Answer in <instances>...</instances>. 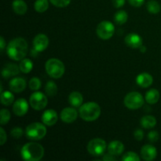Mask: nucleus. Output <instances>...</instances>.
<instances>
[{"mask_svg":"<svg viewBox=\"0 0 161 161\" xmlns=\"http://www.w3.org/2000/svg\"><path fill=\"white\" fill-rule=\"evenodd\" d=\"M19 67H20V71H21L23 73H29L33 69V63L28 58H24L20 61V64H19Z\"/></svg>","mask_w":161,"mask_h":161,"instance_id":"obj_24","label":"nucleus"},{"mask_svg":"<svg viewBox=\"0 0 161 161\" xmlns=\"http://www.w3.org/2000/svg\"><path fill=\"white\" fill-rule=\"evenodd\" d=\"M129 3L135 7H140L144 4L145 0H128Z\"/></svg>","mask_w":161,"mask_h":161,"instance_id":"obj_38","label":"nucleus"},{"mask_svg":"<svg viewBox=\"0 0 161 161\" xmlns=\"http://www.w3.org/2000/svg\"><path fill=\"white\" fill-rule=\"evenodd\" d=\"M153 78L150 74L147 72H142L139 74L136 78V83L138 86L142 88H147L153 84Z\"/></svg>","mask_w":161,"mask_h":161,"instance_id":"obj_18","label":"nucleus"},{"mask_svg":"<svg viewBox=\"0 0 161 161\" xmlns=\"http://www.w3.org/2000/svg\"><path fill=\"white\" fill-rule=\"evenodd\" d=\"M21 157L27 161H39L43 157L44 148L37 142H28L21 149Z\"/></svg>","mask_w":161,"mask_h":161,"instance_id":"obj_2","label":"nucleus"},{"mask_svg":"<svg viewBox=\"0 0 161 161\" xmlns=\"http://www.w3.org/2000/svg\"><path fill=\"white\" fill-rule=\"evenodd\" d=\"M12 8L18 15H24L28 10V6L24 0H14L12 3Z\"/></svg>","mask_w":161,"mask_h":161,"instance_id":"obj_21","label":"nucleus"},{"mask_svg":"<svg viewBox=\"0 0 161 161\" xmlns=\"http://www.w3.org/2000/svg\"><path fill=\"white\" fill-rule=\"evenodd\" d=\"M69 102L74 108H78L83 105V95L78 91H73L69 96Z\"/></svg>","mask_w":161,"mask_h":161,"instance_id":"obj_20","label":"nucleus"},{"mask_svg":"<svg viewBox=\"0 0 161 161\" xmlns=\"http://www.w3.org/2000/svg\"><path fill=\"white\" fill-rule=\"evenodd\" d=\"M25 134L28 138L34 141L41 140L47 135V128L45 124L41 123H32L30 124L25 130Z\"/></svg>","mask_w":161,"mask_h":161,"instance_id":"obj_5","label":"nucleus"},{"mask_svg":"<svg viewBox=\"0 0 161 161\" xmlns=\"http://www.w3.org/2000/svg\"><path fill=\"white\" fill-rule=\"evenodd\" d=\"M24 135V130L21 127H16L12 129L11 130V135H12L13 138H20L23 136Z\"/></svg>","mask_w":161,"mask_h":161,"instance_id":"obj_34","label":"nucleus"},{"mask_svg":"<svg viewBox=\"0 0 161 161\" xmlns=\"http://www.w3.org/2000/svg\"><path fill=\"white\" fill-rule=\"evenodd\" d=\"M60 117L63 122L66 123V124H72L74 121L76 120L77 117H78V113L75 108L68 107L61 111Z\"/></svg>","mask_w":161,"mask_h":161,"instance_id":"obj_11","label":"nucleus"},{"mask_svg":"<svg viewBox=\"0 0 161 161\" xmlns=\"http://www.w3.org/2000/svg\"><path fill=\"white\" fill-rule=\"evenodd\" d=\"M20 71V69L19 66H17L15 64H13V63H9V64H6L4 66V68L3 69L2 75L5 79L9 78L11 76H15V75H17Z\"/></svg>","mask_w":161,"mask_h":161,"instance_id":"obj_17","label":"nucleus"},{"mask_svg":"<svg viewBox=\"0 0 161 161\" xmlns=\"http://www.w3.org/2000/svg\"><path fill=\"white\" fill-rule=\"evenodd\" d=\"M124 41L125 43L130 48H140L142 46V38L136 33H130L126 36Z\"/></svg>","mask_w":161,"mask_h":161,"instance_id":"obj_14","label":"nucleus"},{"mask_svg":"<svg viewBox=\"0 0 161 161\" xmlns=\"http://www.w3.org/2000/svg\"><path fill=\"white\" fill-rule=\"evenodd\" d=\"M139 49L140 50H141V52H142V53H144V52L146 51V47H144V46H142Z\"/></svg>","mask_w":161,"mask_h":161,"instance_id":"obj_42","label":"nucleus"},{"mask_svg":"<svg viewBox=\"0 0 161 161\" xmlns=\"http://www.w3.org/2000/svg\"><path fill=\"white\" fill-rule=\"evenodd\" d=\"M49 39L45 34H39L33 40V47L36 52H42L48 47Z\"/></svg>","mask_w":161,"mask_h":161,"instance_id":"obj_10","label":"nucleus"},{"mask_svg":"<svg viewBox=\"0 0 161 161\" xmlns=\"http://www.w3.org/2000/svg\"><path fill=\"white\" fill-rule=\"evenodd\" d=\"M9 89L14 93H21L26 88V81L22 77H15L9 81Z\"/></svg>","mask_w":161,"mask_h":161,"instance_id":"obj_15","label":"nucleus"},{"mask_svg":"<svg viewBox=\"0 0 161 161\" xmlns=\"http://www.w3.org/2000/svg\"><path fill=\"white\" fill-rule=\"evenodd\" d=\"M115 32V26L111 21L104 20L97 27V35L100 39L107 40L113 37Z\"/></svg>","mask_w":161,"mask_h":161,"instance_id":"obj_8","label":"nucleus"},{"mask_svg":"<svg viewBox=\"0 0 161 161\" xmlns=\"http://www.w3.org/2000/svg\"><path fill=\"white\" fill-rule=\"evenodd\" d=\"M134 136H135V139L138 141H142L144 138V132L141 129H137L134 133Z\"/></svg>","mask_w":161,"mask_h":161,"instance_id":"obj_37","label":"nucleus"},{"mask_svg":"<svg viewBox=\"0 0 161 161\" xmlns=\"http://www.w3.org/2000/svg\"><path fill=\"white\" fill-rule=\"evenodd\" d=\"M45 92L48 96L53 97L58 93V86L53 81H48L45 86Z\"/></svg>","mask_w":161,"mask_h":161,"instance_id":"obj_29","label":"nucleus"},{"mask_svg":"<svg viewBox=\"0 0 161 161\" xmlns=\"http://www.w3.org/2000/svg\"><path fill=\"white\" fill-rule=\"evenodd\" d=\"M28 45L23 38H16L9 42L6 48L8 56L14 61H21L28 53Z\"/></svg>","mask_w":161,"mask_h":161,"instance_id":"obj_1","label":"nucleus"},{"mask_svg":"<svg viewBox=\"0 0 161 161\" xmlns=\"http://www.w3.org/2000/svg\"><path fill=\"white\" fill-rule=\"evenodd\" d=\"M124 151V146L121 142L119 141H113L108 144V153L113 156L121 155Z\"/></svg>","mask_w":161,"mask_h":161,"instance_id":"obj_19","label":"nucleus"},{"mask_svg":"<svg viewBox=\"0 0 161 161\" xmlns=\"http://www.w3.org/2000/svg\"><path fill=\"white\" fill-rule=\"evenodd\" d=\"M46 71L53 79H59L63 76L65 71L64 64L58 58H50L46 62Z\"/></svg>","mask_w":161,"mask_h":161,"instance_id":"obj_4","label":"nucleus"},{"mask_svg":"<svg viewBox=\"0 0 161 161\" xmlns=\"http://www.w3.org/2000/svg\"><path fill=\"white\" fill-rule=\"evenodd\" d=\"M53 6L57 7H65L68 6L71 3V0H49Z\"/></svg>","mask_w":161,"mask_h":161,"instance_id":"obj_33","label":"nucleus"},{"mask_svg":"<svg viewBox=\"0 0 161 161\" xmlns=\"http://www.w3.org/2000/svg\"><path fill=\"white\" fill-rule=\"evenodd\" d=\"M0 44H1V51H3L5 48V46H6V42H5L3 36H1V38H0Z\"/></svg>","mask_w":161,"mask_h":161,"instance_id":"obj_41","label":"nucleus"},{"mask_svg":"<svg viewBox=\"0 0 161 161\" xmlns=\"http://www.w3.org/2000/svg\"><path fill=\"white\" fill-rule=\"evenodd\" d=\"M122 160L124 161H139L140 157L136 153L127 152L123 156Z\"/></svg>","mask_w":161,"mask_h":161,"instance_id":"obj_30","label":"nucleus"},{"mask_svg":"<svg viewBox=\"0 0 161 161\" xmlns=\"http://www.w3.org/2000/svg\"><path fill=\"white\" fill-rule=\"evenodd\" d=\"M86 149L91 155L99 157L103 155L104 153L105 152L107 149V144L105 140L102 138H94L89 142Z\"/></svg>","mask_w":161,"mask_h":161,"instance_id":"obj_7","label":"nucleus"},{"mask_svg":"<svg viewBox=\"0 0 161 161\" xmlns=\"http://www.w3.org/2000/svg\"><path fill=\"white\" fill-rule=\"evenodd\" d=\"M13 111L17 116H25L28 111V102L24 98L17 99L13 105Z\"/></svg>","mask_w":161,"mask_h":161,"instance_id":"obj_12","label":"nucleus"},{"mask_svg":"<svg viewBox=\"0 0 161 161\" xmlns=\"http://www.w3.org/2000/svg\"><path fill=\"white\" fill-rule=\"evenodd\" d=\"M10 119V113L9 110L3 108L1 110V125H6Z\"/></svg>","mask_w":161,"mask_h":161,"instance_id":"obj_32","label":"nucleus"},{"mask_svg":"<svg viewBox=\"0 0 161 161\" xmlns=\"http://www.w3.org/2000/svg\"><path fill=\"white\" fill-rule=\"evenodd\" d=\"M34 7L36 12H46L49 8V0H36L35 2Z\"/></svg>","mask_w":161,"mask_h":161,"instance_id":"obj_26","label":"nucleus"},{"mask_svg":"<svg viewBox=\"0 0 161 161\" xmlns=\"http://www.w3.org/2000/svg\"><path fill=\"white\" fill-rule=\"evenodd\" d=\"M160 97V92L157 89H151L146 92L145 98H146L147 103L150 104V105H154L159 102Z\"/></svg>","mask_w":161,"mask_h":161,"instance_id":"obj_22","label":"nucleus"},{"mask_svg":"<svg viewBox=\"0 0 161 161\" xmlns=\"http://www.w3.org/2000/svg\"><path fill=\"white\" fill-rule=\"evenodd\" d=\"M157 156V150L152 145H145L141 149V157L144 160L152 161L155 160Z\"/></svg>","mask_w":161,"mask_h":161,"instance_id":"obj_13","label":"nucleus"},{"mask_svg":"<svg viewBox=\"0 0 161 161\" xmlns=\"http://www.w3.org/2000/svg\"><path fill=\"white\" fill-rule=\"evenodd\" d=\"M29 103L31 108L35 110H42L46 108L48 103L47 97L42 92H34L29 98Z\"/></svg>","mask_w":161,"mask_h":161,"instance_id":"obj_9","label":"nucleus"},{"mask_svg":"<svg viewBox=\"0 0 161 161\" xmlns=\"http://www.w3.org/2000/svg\"><path fill=\"white\" fill-rule=\"evenodd\" d=\"M14 101V95L10 91H3L1 93V103L3 105H10Z\"/></svg>","mask_w":161,"mask_h":161,"instance_id":"obj_25","label":"nucleus"},{"mask_svg":"<svg viewBox=\"0 0 161 161\" xmlns=\"http://www.w3.org/2000/svg\"><path fill=\"white\" fill-rule=\"evenodd\" d=\"M79 114L83 120L88 122L94 121L100 116L101 107L96 102H86L80 107Z\"/></svg>","mask_w":161,"mask_h":161,"instance_id":"obj_3","label":"nucleus"},{"mask_svg":"<svg viewBox=\"0 0 161 161\" xmlns=\"http://www.w3.org/2000/svg\"><path fill=\"white\" fill-rule=\"evenodd\" d=\"M127 19H128V14L124 10H119L115 14L114 20L118 25H124L127 22Z\"/></svg>","mask_w":161,"mask_h":161,"instance_id":"obj_27","label":"nucleus"},{"mask_svg":"<svg viewBox=\"0 0 161 161\" xmlns=\"http://www.w3.org/2000/svg\"><path fill=\"white\" fill-rule=\"evenodd\" d=\"M0 145L1 146H3V145L6 143V140H7V136H6V133L4 130V129L3 127L0 128Z\"/></svg>","mask_w":161,"mask_h":161,"instance_id":"obj_36","label":"nucleus"},{"mask_svg":"<svg viewBox=\"0 0 161 161\" xmlns=\"http://www.w3.org/2000/svg\"><path fill=\"white\" fill-rule=\"evenodd\" d=\"M125 3V0H113V6L116 8H120L124 6Z\"/></svg>","mask_w":161,"mask_h":161,"instance_id":"obj_40","label":"nucleus"},{"mask_svg":"<svg viewBox=\"0 0 161 161\" xmlns=\"http://www.w3.org/2000/svg\"><path fill=\"white\" fill-rule=\"evenodd\" d=\"M148 139L151 142H156L159 139V133L156 130H152L148 134Z\"/></svg>","mask_w":161,"mask_h":161,"instance_id":"obj_35","label":"nucleus"},{"mask_svg":"<svg viewBox=\"0 0 161 161\" xmlns=\"http://www.w3.org/2000/svg\"><path fill=\"white\" fill-rule=\"evenodd\" d=\"M141 125L143 128H153L157 125V119L153 116H145L141 119Z\"/></svg>","mask_w":161,"mask_h":161,"instance_id":"obj_23","label":"nucleus"},{"mask_svg":"<svg viewBox=\"0 0 161 161\" xmlns=\"http://www.w3.org/2000/svg\"><path fill=\"white\" fill-rule=\"evenodd\" d=\"M116 160H117V159H116V156L112 155L109 153H108V154H105L103 157L104 161H115Z\"/></svg>","mask_w":161,"mask_h":161,"instance_id":"obj_39","label":"nucleus"},{"mask_svg":"<svg viewBox=\"0 0 161 161\" xmlns=\"http://www.w3.org/2000/svg\"><path fill=\"white\" fill-rule=\"evenodd\" d=\"M146 7H147V10L149 11L150 14H158V13H160L161 9L160 5L159 4L158 2L155 1V0H149L147 3Z\"/></svg>","mask_w":161,"mask_h":161,"instance_id":"obj_28","label":"nucleus"},{"mask_svg":"<svg viewBox=\"0 0 161 161\" xmlns=\"http://www.w3.org/2000/svg\"><path fill=\"white\" fill-rule=\"evenodd\" d=\"M58 113L53 109L46 110L42 115V124L47 126H53L58 122Z\"/></svg>","mask_w":161,"mask_h":161,"instance_id":"obj_16","label":"nucleus"},{"mask_svg":"<svg viewBox=\"0 0 161 161\" xmlns=\"http://www.w3.org/2000/svg\"><path fill=\"white\" fill-rule=\"evenodd\" d=\"M41 86H42V83L37 77H33L30 80L29 88L32 91H38L39 89H40Z\"/></svg>","mask_w":161,"mask_h":161,"instance_id":"obj_31","label":"nucleus"},{"mask_svg":"<svg viewBox=\"0 0 161 161\" xmlns=\"http://www.w3.org/2000/svg\"><path fill=\"white\" fill-rule=\"evenodd\" d=\"M124 103L129 109H138L144 105V97L140 93L136 91L130 92L124 97Z\"/></svg>","mask_w":161,"mask_h":161,"instance_id":"obj_6","label":"nucleus"}]
</instances>
